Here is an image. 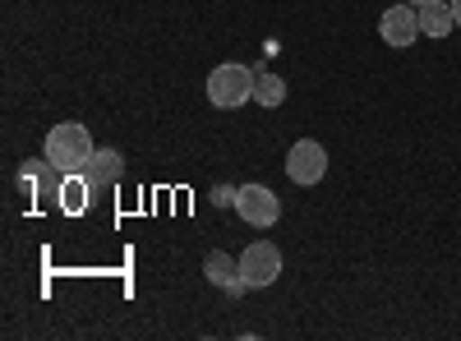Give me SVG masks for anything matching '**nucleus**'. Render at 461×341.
<instances>
[{
  "label": "nucleus",
  "instance_id": "5",
  "mask_svg": "<svg viewBox=\"0 0 461 341\" xmlns=\"http://www.w3.org/2000/svg\"><path fill=\"white\" fill-rule=\"evenodd\" d=\"M378 37H383L393 51L415 47V37H420V10L411 5V0H402V5H388V10L378 14Z\"/></svg>",
  "mask_w": 461,
  "mask_h": 341
},
{
  "label": "nucleus",
  "instance_id": "7",
  "mask_svg": "<svg viewBox=\"0 0 461 341\" xmlns=\"http://www.w3.org/2000/svg\"><path fill=\"white\" fill-rule=\"evenodd\" d=\"M203 273H208V282L221 286L226 295H245V291H249V286L240 282V258H230V254H221V249H212V254L203 258Z\"/></svg>",
  "mask_w": 461,
  "mask_h": 341
},
{
  "label": "nucleus",
  "instance_id": "9",
  "mask_svg": "<svg viewBox=\"0 0 461 341\" xmlns=\"http://www.w3.org/2000/svg\"><path fill=\"white\" fill-rule=\"evenodd\" d=\"M415 10H420V37H447L456 28L452 0H425V5H415Z\"/></svg>",
  "mask_w": 461,
  "mask_h": 341
},
{
  "label": "nucleus",
  "instance_id": "11",
  "mask_svg": "<svg viewBox=\"0 0 461 341\" xmlns=\"http://www.w3.org/2000/svg\"><path fill=\"white\" fill-rule=\"evenodd\" d=\"M254 102L267 106V111L282 106V102H286V79H282V74H273V69H254Z\"/></svg>",
  "mask_w": 461,
  "mask_h": 341
},
{
  "label": "nucleus",
  "instance_id": "8",
  "mask_svg": "<svg viewBox=\"0 0 461 341\" xmlns=\"http://www.w3.org/2000/svg\"><path fill=\"white\" fill-rule=\"evenodd\" d=\"M79 175H88L93 189H102V184H115V180L125 175V162H121V153H115V148H97V153L88 157V166H84Z\"/></svg>",
  "mask_w": 461,
  "mask_h": 341
},
{
  "label": "nucleus",
  "instance_id": "14",
  "mask_svg": "<svg viewBox=\"0 0 461 341\" xmlns=\"http://www.w3.org/2000/svg\"><path fill=\"white\" fill-rule=\"evenodd\" d=\"M411 5H425V0H411Z\"/></svg>",
  "mask_w": 461,
  "mask_h": 341
},
{
  "label": "nucleus",
  "instance_id": "6",
  "mask_svg": "<svg viewBox=\"0 0 461 341\" xmlns=\"http://www.w3.org/2000/svg\"><path fill=\"white\" fill-rule=\"evenodd\" d=\"M236 212L249 226H273L282 217V203H277V194L267 184H240L236 189Z\"/></svg>",
  "mask_w": 461,
  "mask_h": 341
},
{
  "label": "nucleus",
  "instance_id": "12",
  "mask_svg": "<svg viewBox=\"0 0 461 341\" xmlns=\"http://www.w3.org/2000/svg\"><path fill=\"white\" fill-rule=\"evenodd\" d=\"M236 189L240 184H217L212 189V208H236Z\"/></svg>",
  "mask_w": 461,
  "mask_h": 341
},
{
  "label": "nucleus",
  "instance_id": "3",
  "mask_svg": "<svg viewBox=\"0 0 461 341\" xmlns=\"http://www.w3.org/2000/svg\"><path fill=\"white\" fill-rule=\"evenodd\" d=\"M282 277V249L273 240H254L245 254H240V282L249 291H263Z\"/></svg>",
  "mask_w": 461,
  "mask_h": 341
},
{
  "label": "nucleus",
  "instance_id": "4",
  "mask_svg": "<svg viewBox=\"0 0 461 341\" xmlns=\"http://www.w3.org/2000/svg\"><path fill=\"white\" fill-rule=\"evenodd\" d=\"M286 175L295 180V184H319L323 175H328V148L319 143V139H300V143H291V153H286Z\"/></svg>",
  "mask_w": 461,
  "mask_h": 341
},
{
  "label": "nucleus",
  "instance_id": "13",
  "mask_svg": "<svg viewBox=\"0 0 461 341\" xmlns=\"http://www.w3.org/2000/svg\"><path fill=\"white\" fill-rule=\"evenodd\" d=\"M452 19H456V28H461V0H452Z\"/></svg>",
  "mask_w": 461,
  "mask_h": 341
},
{
  "label": "nucleus",
  "instance_id": "10",
  "mask_svg": "<svg viewBox=\"0 0 461 341\" xmlns=\"http://www.w3.org/2000/svg\"><path fill=\"white\" fill-rule=\"evenodd\" d=\"M88 194H93L88 175H65V180H60V194H56V208L69 212V217H79V212L88 208Z\"/></svg>",
  "mask_w": 461,
  "mask_h": 341
},
{
  "label": "nucleus",
  "instance_id": "1",
  "mask_svg": "<svg viewBox=\"0 0 461 341\" xmlns=\"http://www.w3.org/2000/svg\"><path fill=\"white\" fill-rule=\"evenodd\" d=\"M93 153H97L93 134H88L79 121H65V125H56V130L47 134V162H56L65 175H79Z\"/></svg>",
  "mask_w": 461,
  "mask_h": 341
},
{
  "label": "nucleus",
  "instance_id": "2",
  "mask_svg": "<svg viewBox=\"0 0 461 341\" xmlns=\"http://www.w3.org/2000/svg\"><path fill=\"white\" fill-rule=\"evenodd\" d=\"M208 102L221 111H236L245 102H254V69L240 60H226L208 74Z\"/></svg>",
  "mask_w": 461,
  "mask_h": 341
}]
</instances>
